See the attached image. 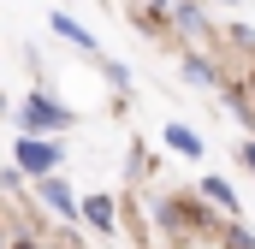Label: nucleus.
Masks as SVG:
<instances>
[{
    "mask_svg": "<svg viewBox=\"0 0 255 249\" xmlns=\"http://www.w3.org/2000/svg\"><path fill=\"white\" fill-rule=\"evenodd\" d=\"M202 202H214V208H226V214H238V190L226 184L220 172H208V178H202Z\"/></svg>",
    "mask_w": 255,
    "mask_h": 249,
    "instance_id": "9",
    "label": "nucleus"
},
{
    "mask_svg": "<svg viewBox=\"0 0 255 249\" xmlns=\"http://www.w3.org/2000/svg\"><path fill=\"white\" fill-rule=\"evenodd\" d=\"M220 6H232V0H220Z\"/></svg>",
    "mask_w": 255,
    "mask_h": 249,
    "instance_id": "18",
    "label": "nucleus"
},
{
    "mask_svg": "<svg viewBox=\"0 0 255 249\" xmlns=\"http://www.w3.org/2000/svg\"><path fill=\"white\" fill-rule=\"evenodd\" d=\"M166 12H172V24H178L184 36H202V30H208V18H202L196 0H166Z\"/></svg>",
    "mask_w": 255,
    "mask_h": 249,
    "instance_id": "8",
    "label": "nucleus"
},
{
    "mask_svg": "<svg viewBox=\"0 0 255 249\" xmlns=\"http://www.w3.org/2000/svg\"><path fill=\"white\" fill-rule=\"evenodd\" d=\"M160 136H166V148H172V154H184V160H202V136H196L190 124H166Z\"/></svg>",
    "mask_w": 255,
    "mask_h": 249,
    "instance_id": "7",
    "label": "nucleus"
},
{
    "mask_svg": "<svg viewBox=\"0 0 255 249\" xmlns=\"http://www.w3.org/2000/svg\"><path fill=\"white\" fill-rule=\"evenodd\" d=\"M238 160H244V166H250V172H255V136H250V142H244V148H238Z\"/></svg>",
    "mask_w": 255,
    "mask_h": 249,
    "instance_id": "15",
    "label": "nucleus"
},
{
    "mask_svg": "<svg viewBox=\"0 0 255 249\" xmlns=\"http://www.w3.org/2000/svg\"><path fill=\"white\" fill-rule=\"evenodd\" d=\"M77 220H89L95 232H113V226H119V214H113V196H83V202H77Z\"/></svg>",
    "mask_w": 255,
    "mask_h": 249,
    "instance_id": "6",
    "label": "nucleus"
},
{
    "mask_svg": "<svg viewBox=\"0 0 255 249\" xmlns=\"http://www.w3.org/2000/svg\"><path fill=\"white\" fill-rule=\"evenodd\" d=\"M220 101H226V113H238L244 124H255V107H250V95H244V89H220Z\"/></svg>",
    "mask_w": 255,
    "mask_h": 249,
    "instance_id": "11",
    "label": "nucleus"
},
{
    "mask_svg": "<svg viewBox=\"0 0 255 249\" xmlns=\"http://www.w3.org/2000/svg\"><path fill=\"white\" fill-rule=\"evenodd\" d=\"M48 24H54V36H60V42H71L77 54H101V42H95V36H89V30H83V24L71 18V12H54Z\"/></svg>",
    "mask_w": 255,
    "mask_h": 249,
    "instance_id": "5",
    "label": "nucleus"
},
{
    "mask_svg": "<svg viewBox=\"0 0 255 249\" xmlns=\"http://www.w3.org/2000/svg\"><path fill=\"white\" fill-rule=\"evenodd\" d=\"M142 6H154V12H166V0H142Z\"/></svg>",
    "mask_w": 255,
    "mask_h": 249,
    "instance_id": "16",
    "label": "nucleus"
},
{
    "mask_svg": "<svg viewBox=\"0 0 255 249\" xmlns=\"http://www.w3.org/2000/svg\"><path fill=\"white\" fill-rule=\"evenodd\" d=\"M18 130H36V136H60V130H71V107H60L48 89H30V95L18 101Z\"/></svg>",
    "mask_w": 255,
    "mask_h": 249,
    "instance_id": "1",
    "label": "nucleus"
},
{
    "mask_svg": "<svg viewBox=\"0 0 255 249\" xmlns=\"http://www.w3.org/2000/svg\"><path fill=\"white\" fill-rule=\"evenodd\" d=\"M6 249H42V238L36 232H18V238H6Z\"/></svg>",
    "mask_w": 255,
    "mask_h": 249,
    "instance_id": "14",
    "label": "nucleus"
},
{
    "mask_svg": "<svg viewBox=\"0 0 255 249\" xmlns=\"http://www.w3.org/2000/svg\"><path fill=\"white\" fill-rule=\"evenodd\" d=\"M36 190H42V202H48L60 220H77V196H71V184H65L60 172H42V178H36Z\"/></svg>",
    "mask_w": 255,
    "mask_h": 249,
    "instance_id": "4",
    "label": "nucleus"
},
{
    "mask_svg": "<svg viewBox=\"0 0 255 249\" xmlns=\"http://www.w3.org/2000/svg\"><path fill=\"white\" fill-rule=\"evenodd\" d=\"M0 113H6V95H0Z\"/></svg>",
    "mask_w": 255,
    "mask_h": 249,
    "instance_id": "17",
    "label": "nucleus"
},
{
    "mask_svg": "<svg viewBox=\"0 0 255 249\" xmlns=\"http://www.w3.org/2000/svg\"><path fill=\"white\" fill-rule=\"evenodd\" d=\"M220 238H226V249H255V232L238 226V214H232V226H220Z\"/></svg>",
    "mask_w": 255,
    "mask_h": 249,
    "instance_id": "12",
    "label": "nucleus"
},
{
    "mask_svg": "<svg viewBox=\"0 0 255 249\" xmlns=\"http://www.w3.org/2000/svg\"><path fill=\"white\" fill-rule=\"evenodd\" d=\"M154 220H160V232H172V238H196V232H208V214L184 202V196H166V202H154Z\"/></svg>",
    "mask_w": 255,
    "mask_h": 249,
    "instance_id": "3",
    "label": "nucleus"
},
{
    "mask_svg": "<svg viewBox=\"0 0 255 249\" xmlns=\"http://www.w3.org/2000/svg\"><path fill=\"white\" fill-rule=\"evenodd\" d=\"M12 166L30 172V178L60 172V142H54V136H36V130H18V142H12Z\"/></svg>",
    "mask_w": 255,
    "mask_h": 249,
    "instance_id": "2",
    "label": "nucleus"
},
{
    "mask_svg": "<svg viewBox=\"0 0 255 249\" xmlns=\"http://www.w3.org/2000/svg\"><path fill=\"white\" fill-rule=\"evenodd\" d=\"M101 71H107V83H113V89H130V71L119 60H101Z\"/></svg>",
    "mask_w": 255,
    "mask_h": 249,
    "instance_id": "13",
    "label": "nucleus"
},
{
    "mask_svg": "<svg viewBox=\"0 0 255 249\" xmlns=\"http://www.w3.org/2000/svg\"><path fill=\"white\" fill-rule=\"evenodd\" d=\"M184 77H190L196 89H220V71H214V60H202V54H184Z\"/></svg>",
    "mask_w": 255,
    "mask_h": 249,
    "instance_id": "10",
    "label": "nucleus"
}]
</instances>
